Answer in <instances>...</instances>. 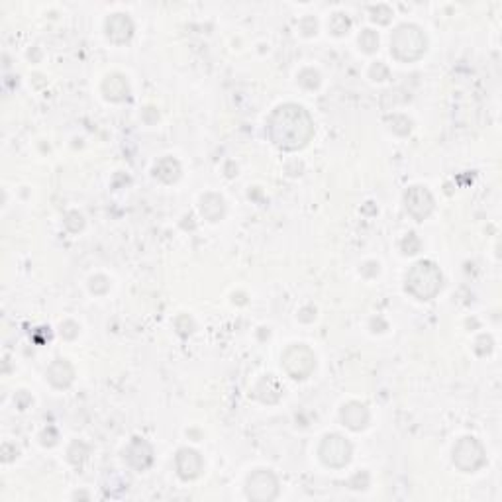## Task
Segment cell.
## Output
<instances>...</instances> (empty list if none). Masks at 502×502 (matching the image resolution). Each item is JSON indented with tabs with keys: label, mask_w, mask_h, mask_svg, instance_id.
I'll return each mask as SVG.
<instances>
[{
	"label": "cell",
	"mask_w": 502,
	"mask_h": 502,
	"mask_svg": "<svg viewBox=\"0 0 502 502\" xmlns=\"http://www.w3.org/2000/svg\"><path fill=\"white\" fill-rule=\"evenodd\" d=\"M267 134L279 149L298 151L306 148L314 136V120L300 104H281L267 120Z\"/></svg>",
	"instance_id": "obj_1"
},
{
	"label": "cell",
	"mask_w": 502,
	"mask_h": 502,
	"mask_svg": "<svg viewBox=\"0 0 502 502\" xmlns=\"http://www.w3.org/2000/svg\"><path fill=\"white\" fill-rule=\"evenodd\" d=\"M406 293L416 300H432L440 295L444 286V275L440 267L432 261H418L412 265L406 273Z\"/></svg>",
	"instance_id": "obj_2"
},
{
	"label": "cell",
	"mask_w": 502,
	"mask_h": 502,
	"mask_svg": "<svg viewBox=\"0 0 502 502\" xmlns=\"http://www.w3.org/2000/svg\"><path fill=\"white\" fill-rule=\"evenodd\" d=\"M428 49V37L414 24H400L390 35V53L400 63H414L424 58Z\"/></svg>",
	"instance_id": "obj_3"
},
{
	"label": "cell",
	"mask_w": 502,
	"mask_h": 502,
	"mask_svg": "<svg viewBox=\"0 0 502 502\" xmlns=\"http://www.w3.org/2000/svg\"><path fill=\"white\" fill-rule=\"evenodd\" d=\"M453 465L463 473H475L487 465L485 447L477 438L465 435L453 445Z\"/></svg>",
	"instance_id": "obj_4"
},
{
	"label": "cell",
	"mask_w": 502,
	"mask_h": 502,
	"mask_svg": "<svg viewBox=\"0 0 502 502\" xmlns=\"http://www.w3.org/2000/svg\"><path fill=\"white\" fill-rule=\"evenodd\" d=\"M283 369L288 376H293L297 381H304L316 369V355L304 343L288 345L283 354Z\"/></svg>",
	"instance_id": "obj_5"
},
{
	"label": "cell",
	"mask_w": 502,
	"mask_h": 502,
	"mask_svg": "<svg viewBox=\"0 0 502 502\" xmlns=\"http://www.w3.org/2000/svg\"><path fill=\"white\" fill-rule=\"evenodd\" d=\"M320 461L330 469H342L345 467L352 456H354V447L352 444L340 434H330L322 440L318 447Z\"/></svg>",
	"instance_id": "obj_6"
},
{
	"label": "cell",
	"mask_w": 502,
	"mask_h": 502,
	"mask_svg": "<svg viewBox=\"0 0 502 502\" xmlns=\"http://www.w3.org/2000/svg\"><path fill=\"white\" fill-rule=\"evenodd\" d=\"M245 494L250 501L271 502L279 496V479L275 477L273 471L257 469L253 471L248 483H245Z\"/></svg>",
	"instance_id": "obj_7"
},
{
	"label": "cell",
	"mask_w": 502,
	"mask_h": 502,
	"mask_svg": "<svg viewBox=\"0 0 502 502\" xmlns=\"http://www.w3.org/2000/svg\"><path fill=\"white\" fill-rule=\"evenodd\" d=\"M434 196H432V193H430L426 187L414 184V187H410V189L404 193V208H406V212H408L414 220H418V222H422V220L430 216V214L434 212Z\"/></svg>",
	"instance_id": "obj_8"
},
{
	"label": "cell",
	"mask_w": 502,
	"mask_h": 502,
	"mask_svg": "<svg viewBox=\"0 0 502 502\" xmlns=\"http://www.w3.org/2000/svg\"><path fill=\"white\" fill-rule=\"evenodd\" d=\"M175 469H177V475L183 481H194L205 471V461L198 451L183 447L175 456Z\"/></svg>",
	"instance_id": "obj_9"
},
{
	"label": "cell",
	"mask_w": 502,
	"mask_h": 502,
	"mask_svg": "<svg viewBox=\"0 0 502 502\" xmlns=\"http://www.w3.org/2000/svg\"><path fill=\"white\" fill-rule=\"evenodd\" d=\"M104 32H106V37L112 42V44H128L134 35V22L130 20L128 14H122V12H116L112 16L106 18V24H104Z\"/></svg>",
	"instance_id": "obj_10"
},
{
	"label": "cell",
	"mask_w": 502,
	"mask_h": 502,
	"mask_svg": "<svg viewBox=\"0 0 502 502\" xmlns=\"http://www.w3.org/2000/svg\"><path fill=\"white\" fill-rule=\"evenodd\" d=\"M128 465L136 471H146L153 463V447L144 438H134L124 449Z\"/></svg>",
	"instance_id": "obj_11"
},
{
	"label": "cell",
	"mask_w": 502,
	"mask_h": 502,
	"mask_svg": "<svg viewBox=\"0 0 502 502\" xmlns=\"http://www.w3.org/2000/svg\"><path fill=\"white\" fill-rule=\"evenodd\" d=\"M340 418L345 428L354 430V432H361L365 430L367 424H369V410H367L365 404L361 402H347L343 404V408L340 410Z\"/></svg>",
	"instance_id": "obj_12"
},
{
	"label": "cell",
	"mask_w": 502,
	"mask_h": 502,
	"mask_svg": "<svg viewBox=\"0 0 502 502\" xmlns=\"http://www.w3.org/2000/svg\"><path fill=\"white\" fill-rule=\"evenodd\" d=\"M47 381L51 383V387L67 388L75 381V369L69 363L67 359H55L51 365L47 367Z\"/></svg>",
	"instance_id": "obj_13"
},
{
	"label": "cell",
	"mask_w": 502,
	"mask_h": 502,
	"mask_svg": "<svg viewBox=\"0 0 502 502\" xmlns=\"http://www.w3.org/2000/svg\"><path fill=\"white\" fill-rule=\"evenodd\" d=\"M103 92L106 96V101H112V103H122L130 96V85L125 80L124 75L120 73H112L103 80Z\"/></svg>",
	"instance_id": "obj_14"
},
{
	"label": "cell",
	"mask_w": 502,
	"mask_h": 502,
	"mask_svg": "<svg viewBox=\"0 0 502 502\" xmlns=\"http://www.w3.org/2000/svg\"><path fill=\"white\" fill-rule=\"evenodd\" d=\"M253 395H255V399H259L261 402H265V404H275V402H279V399H281L283 388H281L279 381H277L273 375H267L263 376L261 381L257 383Z\"/></svg>",
	"instance_id": "obj_15"
},
{
	"label": "cell",
	"mask_w": 502,
	"mask_h": 502,
	"mask_svg": "<svg viewBox=\"0 0 502 502\" xmlns=\"http://www.w3.org/2000/svg\"><path fill=\"white\" fill-rule=\"evenodd\" d=\"M200 214L208 220V222H218L226 214V202L224 198L216 193H208L202 196L200 200Z\"/></svg>",
	"instance_id": "obj_16"
},
{
	"label": "cell",
	"mask_w": 502,
	"mask_h": 502,
	"mask_svg": "<svg viewBox=\"0 0 502 502\" xmlns=\"http://www.w3.org/2000/svg\"><path fill=\"white\" fill-rule=\"evenodd\" d=\"M153 175H155L159 181H163V183H177V181L181 179V165H179V161L173 159V157H163V159L155 163Z\"/></svg>",
	"instance_id": "obj_17"
},
{
	"label": "cell",
	"mask_w": 502,
	"mask_h": 502,
	"mask_svg": "<svg viewBox=\"0 0 502 502\" xmlns=\"http://www.w3.org/2000/svg\"><path fill=\"white\" fill-rule=\"evenodd\" d=\"M328 28H330V32L334 35H345L349 32V28H352V20L343 14V12H336V14H331L330 18V24H328Z\"/></svg>",
	"instance_id": "obj_18"
},
{
	"label": "cell",
	"mask_w": 502,
	"mask_h": 502,
	"mask_svg": "<svg viewBox=\"0 0 502 502\" xmlns=\"http://www.w3.org/2000/svg\"><path fill=\"white\" fill-rule=\"evenodd\" d=\"M359 47L365 51V53H375L376 47H379V35L373 30H363L359 34Z\"/></svg>",
	"instance_id": "obj_19"
},
{
	"label": "cell",
	"mask_w": 502,
	"mask_h": 502,
	"mask_svg": "<svg viewBox=\"0 0 502 502\" xmlns=\"http://www.w3.org/2000/svg\"><path fill=\"white\" fill-rule=\"evenodd\" d=\"M298 83H300L304 89L314 91V89L320 87V73L314 71V69H304V71H300V75H298Z\"/></svg>",
	"instance_id": "obj_20"
},
{
	"label": "cell",
	"mask_w": 502,
	"mask_h": 502,
	"mask_svg": "<svg viewBox=\"0 0 502 502\" xmlns=\"http://www.w3.org/2000/svg\"><path fill=\"white\" fill-rule=\"evenodd\" d=\"M69 461L73 465H80L87 457H89V445H85L83 442H75V444L69 447Z\"/></svg>",
	"instance_id": "obj_21"
},
{
	"label": "cell",
	"mask_w": 502,
	"mask_h": 502,
	"mask_svg": "<svg viewBox=\"0 0 502 502\" xmlns=\"http://www.w3.org/2000/svg\"><path fill=\"white\" fill-rule=\"evenodd\" d=\"M388 122H390V130H392L395 134H399V136H408V134H410L412 122L406 116L395 114Z\"/></svg>",
	"instance_id": "obj_22"
},
{
	"label": "cell",
	"mask_w": 502,
	"mask_h": 502,
	"mask_svg": "<svg viewBox=\"0 0 502 502\" xmlns=\"http://www.w3.org/2000/svg\"><path fill=\"white\" fill-rule=\"evenodd\" d=\"M390 18H392V10L388 8L387 4H376L371 8V20L373 22L385 26V24L390 22Z\"/></svg>",
	"instance_id": "obj_23"
},
{
	"label": "cell",
	"mask_w": 502,
	"mask_h": 502,
	"mask_svg": "<svg viewBox=\"0 0 502 502\" xmlns=\"http://www.w3.org/2000/svg\"><path fill=\"white\" fill-rule=\"evenodd\" d=\"M108 288H110V281L104 275H96L91 279V291L94 295H104L108 293Z\"/></svg>",
	"instance_id": "obj_24"
},
{
	"label": "cell",
	"mask_w": 502,
	"mask_h": 502,
	"mask_svg": "<svg viewBox=\"0 0 502 502\" xmlns=\"http://www.w3.org/2000/svg\"><path fill=\"white\" fill-rule=\"evenodd\" d=\"M400 245H402V251H404L406 255H414V253L420 251V245H422V243H420V240L416 238V234H408V236L402 240Z\"/></svg>",
	"instance_id": "obj_25"
},
{
	"label": "cell",
	"mask_w": 502,
	"mask_h": 502,
	"mask_svg": "<svg viewBox=\"0 0 502 502\" xmlns=\"http://www.w3.org/2000/svg\"><path fill=\"white\" fill-rule=\"evenodd\" d=\"M65 226H67V230H71V232H79V230H83V226H85V218H83V214H79V212H69L67 218H65Z\"/></svg>",
	"instance_id": "obj_26"
},
{
	"label": "cell",
	"mask_w": 502,
	"mask_h": 502,
	"mask_svg": "<svg viewBox=\"0 0 502 502\" xmlns=\"http://www.w3.org/2000/svg\"><path fill=\"white\" fill-rule=\"evenodd\" d=\"M61 336H63L65 340H75V338L79 336V326H77L73 320L63 322V324H61Z\"/></svg>",
	"instance_id": "obj_27"
},
{
	"label": "cell",
	"mask_w": 502,
	"mask_h": 502,
	"mask_svg": "<svg viewBox=\"0 0 502 502\" xmlns=\"http://www.w3.org/2000/svg\"><path fill=\"white\" fill-rule=\"evenodd\" d=\"M349 487L357 489V491H365L367 487H369V475H367L365 471H363V473H357L354 479L349 481Z\"/></svg>",
	"instance_id": "obj_28"
},
{
	"label": "cell",
	"mask_w": 502,
	"mask_h": 502,
	"mask_svg": "<svg viewBox=\"0 0 502 502\" xmlns=\"http://www.w3.org/2000/svg\"><path fill=\"white\" fill-rule=\"evenodd\" d=\"M316 30H318V22H316L314 18H304V20L300 22V32L304 35H314Z\"/></svg>",
	"instance_id": "obj_29"
},
{
	"label": "cell",
	"mask_w": 502,
	"mask_h": 502,
	"mask_svg": "<svg viewBox=\"0 0 502 502\" xmlns=\"http://www.w3.org/2000/svg\"><path fill=\"white\" fill-rule=\"evenodd\" d=\"M371 77L375 80L388 79V69L385 67L383 63H375V65L371 67Z\"/></svg>",
	"instance_id": "obj_30"
}]
</instances>
